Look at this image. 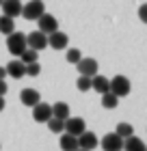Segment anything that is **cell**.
I'll list each match as a JSON object with an SVG mask.
<instances>
[{
	"label": "cell",
	"mask_w": 147,
	"mask_h": 151,
	"mask_svg": "<svg viewBox=\"0 0 147 151\" xmlns=\"http://www.w3.org/2000/svg\"><path fill=\"white\" fill-rule=\"evenodd\" d=\"M7 50H9L13 56H20L24 50H26V35H22V32H9L7 35Z\"/></svg>",
	"instance_id": "obj_1"
},
{
	"label": "cell",
	"mask_w": 147,
	"mask_h": 151,
	"mask_svg": "<svg viewBox=\"0 0 147 151\" xmlns=\"http://www.w3.org/2000/svg\"><path fill=\"white\" fill-rule=\"evenodd\" d=\"M108 91L115 93L117 97H125L130 95V80L125 76H115L113 80H108Z\"/></svg>",
	"instance_id": "obj_2"
},
{
	"label": "cell",
	"mask_w": 147,
	"mask_h": 151,
	"mask_svg": "<svg viewBox=\"0 0 147 151\" xmlns=\"http://www.w3.org/2000/svg\"><path fill=\"white\" fill-rule=\"evenodd\" d=\"M46 13V6H43V0H30V2L22 4V13L20 15L26 17V19H37L39 15Z\"/></svg>",
	"instance_id": "obj_3"
},
{
	"label": "cell",
	"mask_w": 147,
	"mask_h": 151,
	"mask_svg": "<svg viewBox=\"0 0 147 151\" xmlns=\"http://www.w3.org/2000/svg\"><path fill=\"white\" fill-rule=\"evenodd\" d=\"M37 26H39L37 30H41L43 35H50V32L59 30V22H56V17L50 15V13H43V15H39V17H37Z\"/></svg>",
	"instance_id": "obj_4"
},
{
	"label": "cell",
	"mask_w": 147,
	"mask_h": 151,
	"mask_svg": "<svg viewBox=\"0 0 147 151\" xmlns=\"http://www.w3.org/2000/svg\"><path fill=\"white\" fill-rule=\"evenodd\" d=\"M26 47H30V50H43L48 47V35H43L41 30H35L30 35H26Z\"/></svg>",
	"instance_id": "obj_5"
},
{
	"label": "cell",
	"mask_w": 147,
	"mask_h": 151,
	"mask_svg": "<svg viewBox=\"0 0 147 151\" xmlns=\"http://www.w3.org/2000/svg\"><path fill=\"white\" fill-rule=\"evenodd\" d=\"M85 129H87V123H85L82 116H67V119H65V132H67V134L80 136Z\"/></svg>",
	"instance_id": "obj_6"
},
{
	"label": "cell",
	"mask_w": 147,
	"mask_h": 151,
	"mask_svg": "<svg viewBox=\"0 0 147 151\" xmlns=\"http://www.w3.org/2000/svg\"><path fill=\"white\" fill-rule=\"evenodd\" d=\"M97 145H102L104 151H121V147H123V138H121V136H117L115 132H110V134L104 136L102 142H97Z\"/></svg>",
	"instance_id": "obj_7"
},
{
	"label": "cell",
	"mask_w": 147,
	"mask_h": 151,
	"mask_svg": "<svg viewBox=\"0 0 147 151\" xmlns=\"http://www.w3.org/2000/svg\"><path fill=\"white\" fill-rule=\"evenodd\" d=\"M48 45H50L52 50H65L69 45V37L65 32H61V30H54V32L48 35Z\"/></svg>",
	"instance_id": "obj_8"
},
{
	"label": "cell",
	"mask_w": 147,
	"mask_h": 151,
	"mask_svg": "<svg viewBox=\"0 0 147 151\" xmlns=\"http://www.w3.org/2000/svg\"><path fill=\"white\" fill-rule=\"evenodd\" d=\"M52 116V106L46 104V101H39V104L33 106V119L37 123H46Z\"/></svg>",
	"instance_id": "obj_9"
},
{
	"label": "cell",
	"mask_w": 147,
	"mask_h": 151,
	"mask_svg": "<svg viewBox=\"0 0 147 151\" xmlns=\"http://www.w3.org/2000/svg\"><path fill=\"white\" fill-rule=\"evenodd\" d=\"M76 67H78L80 76H89V78H93V76L97 73V60L95 58H80L78 63H76Z\"/></svg>",
	"instance_id": "obj_10"
},
{
	"label": "cell",
	"mask_w": 147,
	"mask_h": 151,
	"mask_svg": "<svg viewBox=\"0 0 147 151\" xmlns=\"http://www.w3.org/2000/svg\"><path fill=\"white\" fill-rule=\"evenodd\" d=\"M0 9H2V15H9V17L15 19L20 13H22V2H20V0H2Z\"/></svg>",
	"instance_id": "obj_11"
},
{
	"label": "cell",
	"mask_w": 147,
	"mask_h": 151,
	"mask_svg": "<svg viewBox=\"0 0 147 151\" xmlns=\"http://www.w3.org/2000/svg\"><path fill=\"white\" fill-rule=\"evenodd\" d=\"M97 147V138H95V134L93 132H82L78 136V149H87V151H93Z\"/></svg>",
	"instance_id": "obj_12"
},
{
	"label": "cell",
	"mask_w": 147,
	"mask_h": 151,
	"mask_svg": "<svg viewBox=\"0 0 147 151\" xmlns=\"http://www.w3.org/2000/svg\"><path fill=\"white\" fill-rule=\"evenodd\" d=\"M20 101H22L24 106H35V104H39L41 101V95L39 91H35V88H24L22 93H20Z\"/></svg>",
	"instance_id": "obj_13"
},
{
	"label": "cell",
	"mask_w": 147,
	"mask_h": 151,
	"mask_svg": "<svg viewBox=\"0 0 147 151\" xmlns=\"http://www.w3.org/2000/svg\"><path fill=\"white\" fill-rule=\"evenodd\" d=\"M59 136H61L59 145H61L63 151H76V149H78V136H72V134H67V132H61Z\"/></svg>",
	"instance_id": "obj_14"
},
{
	"label": "cell",
	"mask_w": 147,
	"mask_h": 151,
	"mask_svg": "<svg viewBox=\"0 0 147 151\" xmlns=\"http://www.w3.org/2000/svg\"><path fill=\"white\" fill-rule=\"evenodd\" d=\"M121 151H147V147H145V142L141 138H136V136L132 134V136H128V138H123Z\"/></svg>",
	"instance_id": "obj_15"
},
{
	"label": "cell",
	"mask_w": 147,
	"mask_h": 151,
	"mask_svg": "<svg viewBox=\"0 0 147 151\" xmlns=\"http://www.w3.org/2000/svg\"><path fill=\"white\" fill-rule=\"evenodd\" d=\"M4 69H7V76H11L13 80H20V78H24V76H26V73H24V63H22V60H11Z\"/></svg>",
	"instance_id": "obj_16"
},
{
	"label": "cell",
	"mask_w": 147,
	"mask_h": 151,
	"mask_svg": "<svg viewBox=\"0 0 147 151\" xmlns=\"http://www.w3.org/2000/svg\"><path fill=\"white\" fill-rule=\"evenodd\" d=\"M91 88H93V91L95 93H106L108 91V78H106V76H93V78H91Z\"/></svg>",
	"instance_id": "obj_17"
},
{
	"label": "cell",
	"mask_w": 147,
	"mask_h": 151,
	"mask_svg": "<svg viewBox=\"0 0 147 151\" xmlns=\"http://www.w3.org/2000/svg\"><path fill=\"white\" fill-rule=\"evenodd\" d=\"M52 116H56V119H63L65 121L67 116H72V110H69V106L65 101H56V104L52 106Z\"/></svg>",
	"instance_id": "obj_18"
},
{
	"label": "cell",
	"mask_w": 147,
	"mask_h": 151,
	"mask_svg": "<svg viewBox=\"0 0 147 151\" xmlns=\"http://www.w3.org/2000/svg\"><path fill=\"white\" fill-rule=\"evenodd\" d=\"M46 123H48V129H50L52 134H61V132H65V121H63V119L50 116V119H48Z\"/></svg>",
	"instance_id": "obj_19"
},
{
	"label": "cell",
	"mask_w": 147,
	"mask_h": 151,
	"mask_svg": "<svg viewBox=\"0 0 147 151\" xmlns=\"http://www.w3.org/2000/svg\"><path fill=\"white\" fill-rule=\"evenodd\" d=\"M117 104H119V97H117L115 93H110V91L102 93V106H104V108L113 110V108H117Z\"/></svg>",
	"instance_id": "obj_20"
},
{
	"label": "cell",
	"mask_w": 147,
	"mask_h": 151,
	"mask_svg": "<svg viewBox=\"0 0 147 151\" xmlns=\"http://www.w3.org/2000/svg\"><path fill=\"white\" fill-rule=\"evenodd\" d=\"M15 30V19L9 17V15H0V32L9 35V32Z\"/></svg>",
	"instance_id": "obj_21"
},
{
	"label": "cell",
	"mask_w": 147,
	"mask_h": 151,
	"mask_svg": "<svg viewBox=\"0 0 147 151\" xmlns=\"http://www.w3.org/2000/svg\"><path fill=\"white\" fill-rule=\"evenodd\" d=\"M39 58V52L37 50H30V47H26V50L20 54V60H22L24 65H28V63H35V60Z\"/></svg>",
	"instance_id": "obj_22"
},
{
	"label": "cell",
	"mask_w": 147,
	"mask_h": 151,
	"mask_svg": "<svg viewBox=\"0 0 147 151\" xmlns=\"http://www.w3.org/2000/svg\"><path fill=\"white\" fill-rule=\"evenodd\" d=\"M67 50V54H65V58H67V63H72V65H76L78 60L82 58V52L78 50V47H65Z\"/></svg>",
	"instance_id": "obj_23"
},
{
	"label": "cell",
	"mask_w": 147,
	"mask_h": 151,
	"mask_svg": "<svg viewBox=\"0 0 147 151\" xmlns=\"http://www.w3.org/2000/svg\"><path fill=\"white\" fill-rule=\"evenodd\" d=\"M115 134H117V136H121V138H128V136L134 134V127H132L130 123H119L117 129H115Z\"/></svg>",
	"instance_id": "obj_24"
},
{
	"label": "cell",
	"mask_w": 147,
	"mask_h": 151,
	"mask_svg": "<svg viewBox=\"0 0 147 151\" xmlns=\"http://www.w3.org/2000/svg\"><path fill=\"white\" fill-rule=\"evenodd\" d=\"M76 88H78L80 93L91 91V78H89V76H78V80H76Z\"/></svg>",
	"instance_id": "obj_25"
},
{
	"label": "cell",
	"mask_w": 147,
	"mask_h": 151,
	"mask_svg": "<svg viewBox=\"0 0 147 151\" xmlns=\"http://www.w3.org/2000/svg\"><path fill=\"white\" fill-rule=\"evenodd\" d=\"M24 73H26V76H30V78H37V76L41 73V67H39V63L35 60V63L24 65Z\"/></svg>",
	"instance_id": "obj_26"
},
{
	"label": "cell",
	"mask_w": 147,
	"mask_h": 151,
	"mask_svg": "<svg viewBox=\"0 0 147 151\" xmlns=\"http://www.w3.org/2000/svg\"><path fill=\"white\" fill-rule=\"evenodd\" d=\"M138 15H141V22H147V4H143L138 9Z\"/></svg>",
	"instance_id": "obj_27"
},
{
	"label": "cell",
	"mask_w": 147,
	"mask_h": 151,
	"mask_svg": "<svg viewBox=\"0 0 147 151\" xmlns=\"http://www.w3.org/2000/svg\"><path fill=\"white\" fill-rule=\"evenodd\" d=\"M7 88H9V86H7V82H4V80H0V95H4V93H7Z\"/></svg>",
	"instance_id": "obj_28"
},
{
	"label": "cell",
	"mask_w": 147,
	"mask_h": 151,
	"mask_svg": "<svg viewBox=\"0 0 147 151\" xmlns=\"http://www.w3.org/2000/svg\"><path fill=\"white\" fill-rule=\"evenodd\" d=\"M7 78V69H4V67H0V80H4Z\"/></svg>",
	"instance_id": "obj_29"
},
{
	"label": "cell",
	"mask_w": 147,
	"mask_h": 151,
	"mask_svg": "<svg viewBox=\"0 0 147 151\" xmlns=\"http://www.w3.org/2000/svg\"><path fill=\"white\" fill-rule=\"evenodd\" d=\"M4 110V95H0V112Z\"/></svg>",
	"instance_id": "obj_30"
},
{
	"label": "cell",
	"mask_w": 147,
	"mask_h": 151,
	"mask_svg": "<svg viewBox=\"0 0 147 151\" xmlns=\"http://www.w3.org/2000/svg\"><path fill=\"white\" fill-rule=\"evenodd\" d=\"M76 151H87V149H76Z\"/></svg>",
	"instance_id": "obj_31"
},
{
	"label": "cell",
	"mask_w": 147,
	"mask_h": 151,
	"mask_svg": "<svg viewBox=\"0 0 147 151\" xmlns=\"http://www.w3.org/2000/svg\"><path fill=\"white\" fill-rule=\"evenodd\" d=\"M0 4H2V0H0Z\"/></svg>",
	"instance_id": "obj_32"
}]
</instances>
